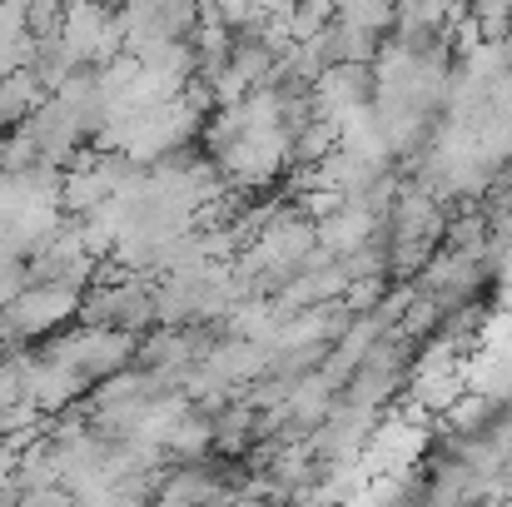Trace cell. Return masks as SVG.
<instances>
[{
	"instance_id": "obj_3",
	"label": "cell",
	"mask_w": 512,
	"mask_h": 507,
	"mask_svg": "<svg viewBox=\"0 0 512 507\" xmlns=\"http://www.w3.org/2000/svg\"><path fill=\"white\" fill-rule=\"evenodd\" d=\"M468 20L478 25L483 40H508L512 35V0H468Z\"/></svg>"
},
{
	"instance_id": "obj_5",
	"label": "cell",
	"mask_w": 512,
	"mask_h": 507,
	"mask_svg": "<svg viewBox=\"0 0 512 507\" xmlns=\"http://www.w3.org/2000/svg\"><path fill=\"white\" fill-rule=\"evenodd\" d=\"M214 10H219V20H224V25H234V30H239V25L259 10V0H214Z\"/></svg>"
},
{
	"instance_id": "obj_1",
	"label": "cell",
	"mask_w": 512,
	"mask_h": 507,
	"mask_svg": "<svg viewBox=\"0 0 512 507\" xmlns=\"http://www.w3.org/2000/svg\"><path fill=\"white\" fill-rule=\"evenodd\" d=\"M85 299H80V284H65V279H50V284H30L25 294H15L5 309H0V324L15 338H40L55 334L60 324L80 319Z\"/></svg>"
},
{
	"instance_id": "obj_4",
	"label": "cell",
	"mask_w": 512,
	"mask_h": 507,
	"mask_svg": "<svg viewBox=\"0 0 512 507\" xmlns=\"http://www.w3.org/2000/svg\"><path fill=\"white\" fill-rule=\"evenodd\" d=\"M25 20H30V35L35 40H55L60 25H65V0H30Z\"/></svg>"
},
{
	"instance_id": "obj_2",
	"label": "cell",
	"mask_w": 512,
	"mask_h": 507,
	"mask_svg": "<svg viewBox=\"0 0 512 507\" xmlns=\"http://www.w3.org/2000/svg\"><path fill=\"white\" fill-rule=\"evenodd\" d=\"M334 20L339 25H358V30H373V35H388L393 20H398V0H339Z\"/></svg>"
}]
</instances>
